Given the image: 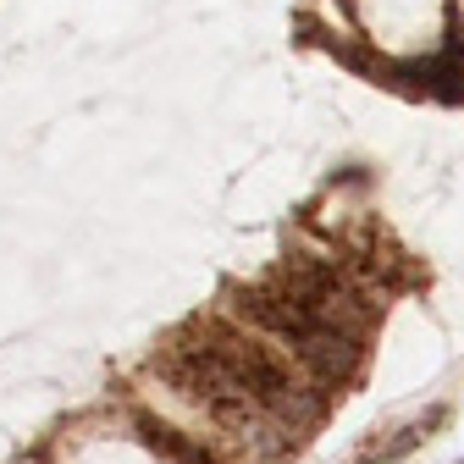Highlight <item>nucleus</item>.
<instances>
[{
  "label": "nucleus",
  "instance_id": "1",
  "mask_svg": "<svg viewBox=\"0 0 464 464\" xmlns=\"http://www.w3.org/2000/svg\"><path fill=\"white\" fill-rule=\"evenodd\" d=\"M238 310H244L255 326L276 332V337L304 360V371H310L321 387H337V382L354 376V365H360V343H354V332L326 326V321H321L315 310H304L294 294H282V287H249Z\"/></svg>",
  "mask_w": 464,
  "mask_h": 464
},
{
  "label": "nucleus",
  "instance_id": "2",
  "mask_svg": "<svg viewBox=\"0 0 464 464\" xmlns=\"http://www.w3.org/2000/svg\"><path fill=\"white\" fill-rule=\"evenodd\" d=\"M403 78H410V83H420V89H431V94L464 100V50H459V44H448V55H442V62H420V67H410Z\"/></svg>",
  "mask_w": 464,
  "mask_h": 464
},
{
  "label": "nucleus",
  "instance_id": "3",
  "mask_svg": "<svg viewBox=\"0 0 464 464\" xmlns=\"http://www.w3.org/2000/svg\"><path fill=\"white\" fill-rule=\"evenodd\" d=\"M144 437H150V448H155V453L178 459V464H210V453H205V448H194L188 437H178L171 426H155V420H144Z\"/></svg>",
  "mask_w": 464,
  "mask_h": 464
},
{
  "label": "nucleus",
  "instance_id": "4",
  "mask_svg": "<svg viewBox=\"0 0 464 464\" xmlns=\"http://www.w3.org/2000/svg\"><path fill=\"white\" fill-rule=\"evenodd\" d=\"M459 464H464V459H459Z\"/></svg>",
  "mask_w": 464,
  "mask_h": 464
}]
</instances>
